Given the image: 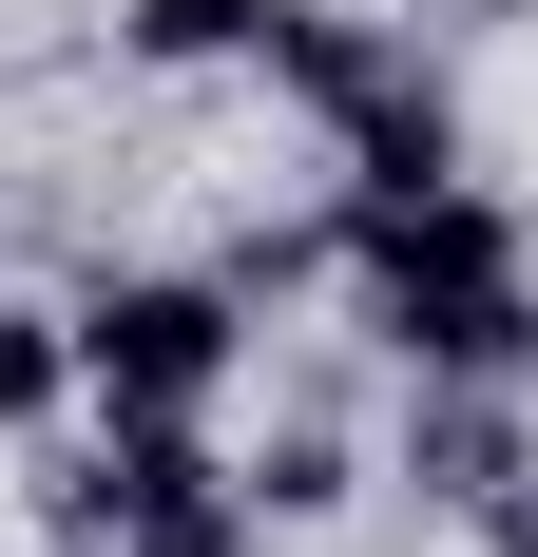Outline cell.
Segmentation results:
<instances>
[{
    "instance_id": "obj_1",
    "label": "cell",
    "mask_w": 538,
    "mask_h": 557,
    "mask_svg": "<svg viewBox=\"0 0 538 557\" xmlns=\"http://www.w3.org/2000/svg\"><path fill=\"white\" fill-rule=\"evenodd\" d=\"M346 250H366V327L424 366V385H481L538 346V288H519V212L500 193H346Z\"/></svg>"
},
{
    "instance_id": "obj_2",
    "label": "cell",
    "mask_w": 538,
    "mask_h": 557,
    "mask_svg": "<svg viewBox=\"0 0 538 557\" xmlns=\"http://www.w3.org/2000/svg\"><path fill=\"white\" fill-rule=\"evenodd\" d=\"M231 346H250V327H231L212 270H97V288H77V385H97V404H212Z\"/></svg>"
},
{
    "instance_id": "obj_3",
    "label": "cell",
    "mask_w": 538,
    "mask_h": 557,
    "mask_svg": "<svg viewBox=\"0 0 538 557\" xmlns=\"http://www.w3.org/2000/svg\"><path fill=\"white\" fill-rule=\"evenodd\" d=\"M115 39L155 58V77H212V58H269V0H135Z\"/></svg>"
},
{
    "instance_id": "obj_4",
    "label": "cell",
    "mask_w": 538,
    "mask_h": 557,
    "mask_svg": "<svg viewBox=\"0 0 538 557\" xmlns=\"http://www.w3.org/2000/svg\"><path fill=\"white\" fill-rule=\"evenodd\" d=\"M77 404V308H0V423H58Z\"/></svg>"
},
{
    "instance_id": "obj_5",
    "label": "cell",
    "mask_w": 538,
    "mask_h": 557,
    "mask_svg": "<svg viewBox=\"0 0 538 557\" xmlns=\"http://www.w3.org/2000/svg\"><path fill=\"white\" fill-rule=\"evenodd\" d=\"M424 481H442V500H500V481H519V423L442 385V404H424Z\"/></svg>"
},
{
    "instance_id": "obj_6",
    "label": "cell",
    "mask_w": 538,
    "mask_h": 557,
    "mask_svg": "<svg viewBox=\"0 0 538 557\" xmlns=\"http://www.w3.org/2000/svg\"><path fill=\"white\" fill-rule=\"evenodd\" d=\"M327 500H346V443H327V423H308V443H269V461H250V519H327Z\"/></svg>"
},
{
    "instance_id": "obj_7",
    "label": "cell",
    "mask_w": 538,
    "mask_h": 557,
    "mask_svg": "<svg viewBox=\"0 0 538 557\" xmlns=\"http://www.w3.org/2000/svg\"><path fill=\"white\" fill-rule=\"evenodd\" d=\"M97 557H250V481H231V500H173V519H135V539H97Z\"/></svg>"
},
{
    "instance_id": "obj_8",
    "label": "cell",
    "mask_w": 538,
    "mask_h": 557,
    "mask_svg": "<svg viewBox=\"0 0 538 557\" xmlns=\"http://www.w3.org/2000/svg\"><path fill=\"white\" fill-rule=\"evenodd\" d=\"M481 20H519V0H481Z\"/></svg>"
}]
</instances>
